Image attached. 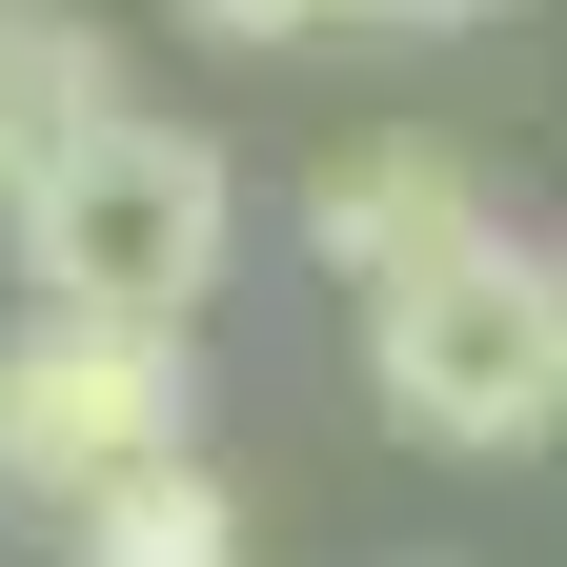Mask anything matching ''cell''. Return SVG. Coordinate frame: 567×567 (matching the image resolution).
I'll return each mask as SVG.
<instances>
[{
	"mask_svg": "<svg viewBox=\"0 0 567 567\" xmlns=\"http://www.w3.org/2000/svg\"><path fill=\"white\" fill-rule=\"evenodd\" d=\"M0 244H21V284H41L61 324H163V344H203V305L244 284V163L203 122L122 102V122H82V163H61Z\"/></svg>",
	"mask_w": 567,
	"mask_h": 567,
	"instance_id": "cell-1",
	"label": "cell"
},
{
	"mask_svg": "<svg viewBox=\"0 0 567 567\" xmlns=\"http://www.w3.org/2000/svg\"><path fill=\"white\" fill-rule=\"evenodd\" d=\"M365 385L405 446H446V466H527L567 446V244L527 224H486L466 264H425L365 305Z\"/></svg>",
	"mask_w": 567,
	"mask_h": 567,
	"instance_id": "cell-2",
	"label": "cell"
},
{
	"mask_svg": "<svg viewBox=\"0 0 567 567\" xmlns=\"http://www.w3.org/2000/svg\"><path fill=\"white\" fill-rule=\"evenodd\" d=\"M183 446H203V344H163V324H61V305L0 324V507H21L41 547L82 527L102 486L183 466Z\"/></svg>",
	"mask_w": 567,
	"mask_h": 567,
	"instance_id": "cell-3",
	"label": "cell"
},
{
	"mask_svg": "<svg viewBox=\"0 0 567 567\" xmlns=\"http://www.w3.org/2000/svg\"><path fill=\"white\" fill-rule=\"evenodd\" d=\"M507 203H486V163L466 142H425V122H365V142H324L305 163V264L344 284V305H385V284H425V264H466Z\"/></svg>",
	"mask_w": 567,
	"mask_h": 567,
	"instance_id": "cell-4",
	"label": "cell"
},
{
	"mask_svg": "<svg viewBox=\"0 0 567 567\" xmlns=\"http://www.w3.org/2000/svg\"><path fill=\"white\" fill-rule=\"evenodd\" d=\"M142 82H122V41L82 21V0H0V224L82 163V122H122Z\"/></svg>",
	"mask_w": 567,
	"mask_h": 567,
	"instance_id": "cell-5",
	"label": "cell"
},
{
	"mask_svg": "<svg viewBox=\"0 0 567 567\" xmlns=\"http://www.w3.org/2000/svg\"><path fill=\"white\" fill-rule=\"evenodd\" d=\"M61 567H244V486L224 466H142V486H102V507L82 527H61Z\"/></svg>",
	"mask_w": 567,
	"mask_h": 567,
	"instance_id": "cell-6",
	"label": "cell"
},
{
	"mask_svg": "<svg viewBox=\"0 0 567 567\" xmlns=\"http://www.w3.org/2000/svg\"><path fill=\"white\" fill-rule=\"evenodd\" d=\"M203 41H244V61H284V41H344V0H183Z\"/></svg>",
	"mask_w": 567,
	"mask_h": 567,
	"instance_id": "cell-7",
	"label": "cell"
},
{
	"mask_svg": "<svg viewBox=\"0 0 567 567\" xmlns=\"http://www.w3.org/2000/svg\"><path fill=\"white\" fill-rule=\"evenodd\" d=\"M466 21H507V0H344V41H466Z\"/></svg>",
	"mask_w": 567,
	"mask_h": 567,
	"instance_id": "cell-8",
	"label": "cell"
}]
</instances>
